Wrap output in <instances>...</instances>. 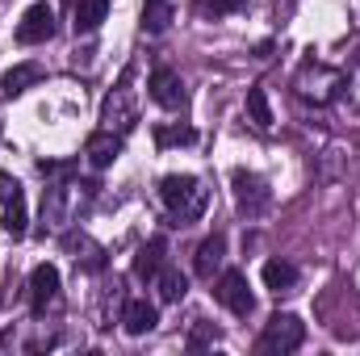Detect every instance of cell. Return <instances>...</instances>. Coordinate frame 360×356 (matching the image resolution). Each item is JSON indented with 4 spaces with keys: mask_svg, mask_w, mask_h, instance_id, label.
Returning a JSON list of instances; mask_svg holds the SVG:
<instances>
[{
    "mask_svg": "<svg viewBox=\"0 0 360 356\" xmlns=\"http://www.w3.org/2000/svg\"><path fill=\"white\" fill-rule=\"evenodd\" d=\"M160 201L168 205V214L180 222H197L210 205V189L188 172H172V177L160 180Z\"/></svg>",
    "mask_w": 360,
    "mask_h": 356,
    "instance_id": "cell-2",
    "label": "cell"
},
{
    "mask_svg": "<svg viewBox=\"0 0 360 356\" xmlns=\"http://www.w3.org/2000/svg\"><path fill=\"white\" fill-rule=\"evenodd\" d=\"M92 197H96V184H84V180H59V184H51L46 193H42V218L51 222V227H72L84 210L92 205Z\"/></svg>",
    "mask_w": 360,
    "mask_h": 356,
    "instance_id": "cell-1",
    "label": "cell"
},
{
    "mask_svg": "<svg viewBox=\"0 0 360 356\" xmlns=\"http://www.w3.org/2000/svg\"><path fill=\"white\" fill-rule=\"evenodd\" d=\"M243 8V0H201V13H214V17H222V13H239Z\"/></svg>",
    "mask_w": 360,
    "mask_h": 356,
    "instance_id": "cell-23",
    "label": "cell"
},
{
    "mask_svg": "<svg viewBox=\"0 0 360 356\" xmlns=\"http://www.w3.org/2000/svg\"><path fill=\"white\" fill-rule=\"evenodd\" d=\"M293 89L302 92L306 101H314V105H327V101L335 96V89H344V76L331 72V68H323V63H306V68L297 72Z\"/></svg>",
    "mask_w": 360,
    "mask_h": 356,
    "instance_id": "cell-5",
    "label": "cell"
},
{
    "mask_svg": "<svg viewBox=\"0 0 360 356\" xmlns=\"http://www.w3.org/2000/svg\"><path fill=\"white\" fill-rule=\"evenodd\" d=\"M51 34H55V8H51L46 0L30 4V8L21 13V21H17V42H21V46H38V42H46Z\"/></svg>",
    "mask_w": 360,
    "mask_h": 356,
    "instance_id": "cell-7",
    "label": "cell"
},
{
    "mask_svg": "<svg viewBox=\"0 0 360 356\" xmlns=\"http://www.w3.org/2000/svg\"><path fill=\"white\" fill-rule=\"evenodd\" d=\"M222 256H226V239H222V235H210V239L197 248V260H193V268H197L201 276H214V268L222 265Z\"/></svg>",
    "mask_w": 360,
    "mask_h": 356,
    "instance_id": "cell-17",
    "label": "cell"
},
{
    "mask_svg": "<svg viewBox=\"0 0 360 356\" xmlns=\"http://www.w3.org/2000/svg\"><path fill=\"white\" fill-rule=\"evenodd\" d=\"M231 189H235V205H239L248 218H260V214L269 210L272 193L256 172H235V177H231Z\"/></svg>",
    "mask_w": 360,
    "mask_h": 356,
    "instance_id": "cell-6",
    "label": "cell"
},
{
    "mask_svg": "<svg viewBox=\"0 0 360 356\" xmlns=\"http://www.w3.org/2000/svg\"><path fill=\"white\" fill-rule=\"evenodd\" d=\"M143 25H147L151 34H160V30L168 25V8H164V4H147V17H143Z\"/></svg>",
    "mask_w": 360,
    "mask_h": 356,
    "instance_id": "cell-22",
    "label": "cell"
},
{
    "mask_svg": "<svg viewBox=\"0 0 360 356\" xmlns=\"http://www.w3.org/2000/svg\"><path fill=\"white\" fill-rule=\"evenodd\" d=\"M260 276H264V285L276 289V293H285V289L297 285V268L289 265V260H269V265L260 268Z\"/></svg>",
    "mask_w": 360,
    "mask_h": 356,
    "instance_id": "cell-18",
    "label": "cell"
},
{
    "mask_svg": "<svg viewBox=\"0 0 360 356\" xmlns=\"http://www.w3.org/2000/svg\"><path fill=\"white\" fill-rule=\"evenodd\" d=\"M55 298H59V268L55 265H38L34 272H30V302H34V310L42 314Z\"/></svg>",
    "mask_w": 360,
    "mask_h": 356,
    "instance_id": "cell-10",
    "label": "cell"
},
{
    "mask_svg": "<svg viewBox=\"0 0 360 356\" xmlns=\"http://www.w3.org/2000/svg\"><path fill=\"white\" fill-rule=\"evenodd\" d=\"M302 340H306V323L297 314H272L269 323H264V331H260L256 348L269 356H285V352H297Z\"/></svg>",
    "mask_w": 360,
    "mask_h": 356,
    "instance_id": "cell-4",
    "label": "cell"
},
{
    "mask_svg": "<svg viewBox=\"0 0 360 356\" xmlns=\"http://www.w3.org/2000/svg\"><path fill=\"white\" fill-rule=\"evenodd\" d=\"M218 302H222L231 314H239V319H248V314L256 310V298H252L248 276H243L239 268H226V272L218 276Z\"/></svg>",
    "mask_w": 360,
    "mask_h": 356,
    "instance_id": "cell-8",
    "label": "cell"
},
{
    "mask_svg": "<svg viewBox=\"0 0 360 356\" xmlns=\"http://www.w3.org/2000/svg\"><path fill=\"white\" fill-rule=\"evenodd\" d=\"M155 323H160V310H155L147 298H130V302L122 306V327H126L130 336H147V331H155Z\"/></svg>",
    "mask_w": 360,
    "mask_h": 356,
    "instance_id": "cell-11",
    "label": "cell"
},
{
    "mask_svg": "<svg viewBox=\"0 0 360 356\" xmlns=\"http://www.w3.org/2000/svg\"><path fill=\"white\" fill-rule=\"evenodd\" d=\"M109 17V0H76V34H92L101 30V21Z\"/></svg>",
    "mask_w": 360,
    "mask_h": 356,
    "instance_id": "cell-16",
    "label": "cell"
},
{
    "mask_svg": "<svg viewBox=\"0 0 360 356\" xmlns=\"http://www.w3.org/2000/svg\"><path fill=\"white\" fill-rule=\"evenodd\" d=\"M248 117H252L256 130H264V134L272 130V105H269V92L260 89V84L248 89Z\"/></svg>",
    "mask_w": 360,
    "mask_h": 356,
    "instance_id": "cell-19",
    "label": "cell"
},
{
    "mask_svg": "<svg viewBox=\"0 0 360 356\" xmlns=\"http://www.w3.org/2000/svg\"><path fill=\"white\" fill-rule=\"evenodd\" d=\"M188 293V276L180 268H160V298L164 302H180Z\"/></svg>",
    "mask_w": 360,
    "mask_h": 356,
    "instance_id": "cell-20",
    "label": "cell"
},
{
    "mask_svg": "<svg viewBox=\"0 0 360 356\" xmlns=\"http://www.w3.org/2000/svg\"><path fill=\"white\" fill-rule=\"evenodd\" d=\"M344 89H348V101L360 109V68H356V76H348V84H344Z\"/></svg>",
    "mask_w": 360,
    "mask_h": 356,
    "instance_id": "cell-24",
    "label": "cell"
},
{
    "mask_svg": "<svg viewBox=\"0 0 360 356\" xmlns=\"http://www.w3.org/2000/svg\"><path fill=\"white\" fill-rule=\"evenodd\" d=\"M155 143L160 147H188V143H197V134L188 126H160L155 130Z\"/></svg>",
    "mask_w": 360,
    "mask_h": 356,
    "instance_id": "cell-21",
    "label": "cell"
},
{
    "mask_svg": "<svg viewBox=\"0 0 360 356\" xmlns=\"http://www.w3.org/2000/svg\"><path fill=\"white\" fill-rule=\"evenodd\" d=\"M101 122H105V130H117V134L130 130V126L139 122V109H134V68H126L122 80H117V89L105 96Z\"/></svg>",
    "mask_w": 360,
    "mask_h": 356,
    "instance_id": "cell-3",
    "label": "cell"
},
{
    "mask_svg": "<svg viewBox=\"0 0 360 356\" xmlns=\"http://www.w3.org/2000/svg\"><path fill=\"white\" fill-rule=\"evenodd\" d=\"M147 4H164V0H147Z\"/></svg>",
    "mask_w": 360,
    "mask_h": 356,
    "instance_id": "cell-26",
    "label": "cell"
},
{
    "mask_svg": "<svg viewBox=\"0 0 360 356\" xmlns=\"http://www.w3.org/2000/svg\"><path fill=\"white\" fill-rule=\"evenodd\" d=\"M164 256H168V239H164V235L147 239V243L139 248V256H134V276H143V281L160 276V268H164Z\"/></svg>",
    "mask_w": 360,
    "mask_h": 356,
    "instance_id": "cell-13",
    "label": "cell"
},
{
    "mask_svg": "<svg viewBox=\"0 0 360 356\" xmlns=\"http://www.w3.org/2000/svg\"><path fill=\"white\" fill-rule=\"evenodd\" d=\"M4 231L13 235V239H21L25 231H30V214H25V193H21V184L8 193V201H4Z\"/></svg>",
    "mask_w": 360,
    "mask_h": 356,
    "instance_id": "cell-15",
    "label": "cell"
},
{
    "mask_svg": "<svg viewBox=\"0 0 360 356\" xmlns=\"http://www.w3.org/2000/svg\"><path fill=\"white\" fill-rule=\"evenodd\" d=\"M42 76H46L42 63H17V68H8V72L0 76V92H4V96H21L25 89H34Z\"/></svg>",
    "mask_w": 360,
    "mask_h": 356,
    "instance_id": "cell-14",
    "label": "cell"
},
{
    "mask_svg": "<svg viewBox=\"0 0 360 356\" xmlns=\"http://www.w3.org/2000/svg\"><path fill=\"white\" fill-rule=\"evenodd\" d=\"M84 155H89L92 168H109V164L122 155V134H113V130H101V134H92L89 143H84Z\"/></svg>",
    "mask_w": 360,
    "mask_h": 356,
    "instance_id": "cell-12",
    "label": "cell"
},
{
    "mask_svg": "<svg viewBox=\"0 0 360 356\" xmlns=\"http://www.w3.org/2000/svg\"><path fill=\"white\" fill-rule=\"evenodd\" d=\"M13 189H17V180H13V177H4V172H0V201H8V193H13Z\"/></svg>",
    "mask_w": 360,
    "mask_h": 356,
    "instance_id": "cell-25",
    "label": "cell"
},
{
    "mask_svg": "<svg viewBox=\"0 0 360 356\" xmlns=\"http://www.w3.org/2000/svg\"><path fill=\"white\" fill-rule=\"evenodd\" d=\"M147 92H151V101L164 105V109H180V105H184V84H180V76L172 68H155V72L147 76Z\"/></svg>",
    "mask_w": 360,
    "mask_h": 356,
    "instance_id": "cell-9",
    "label": "cell"
}]
</instances>
